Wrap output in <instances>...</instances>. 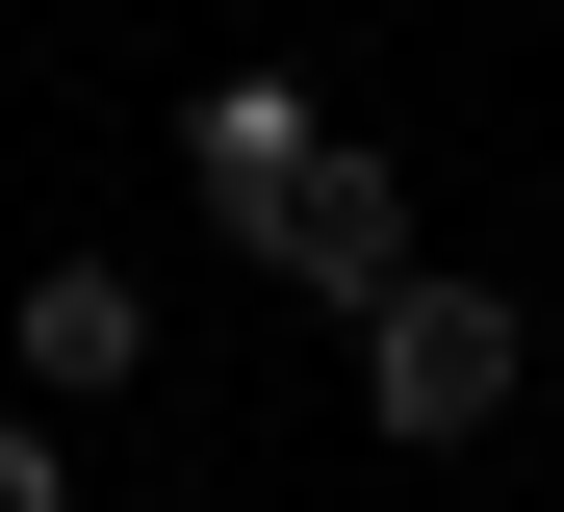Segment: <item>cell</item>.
<instances>
[{
	"mask_svg": "<svg viewBox=\"0 0 564 512\" xmlns=\"http://www.w3.org/2000/svg\"><path fill=\"white\" fill-rule=\"evenodd\" d=\"M0 512H77V487H52V410H0Z\"/></svg>",
	"mask_w": 564,
	"mask_h": 512,
	"instance_id": "5b68a950",
	"label": "cell"
},
{
	"mask_svg": "<svg viewBox=\"0 0 564 512\" xmlns=\"http://www.w3.org/2000/svg\"><path fill=\"white\" fill-rule=\"evenodd\" d=\"M308 154H334V129H308L282 77H231L206 129H180V179H206V231H282V179H308Z\"/></svg>",
	"mask_w": 564,
	"mask_h": 512,
	"instance_id": "277c9868",
	"label": "cell"
},
{
	"mask_svg": "<svg viewBox=\"0 0 564 512\" xmlns=\"http://www.w3.org/2000/svg\"><path fill=\"white\" fill-rule=\"evenodd\" d=\"M513 282H386V307H359V410H386V436L411 461H462V436H488V410H513Z\"/></svg>",
	"mask_w": 564,
	"mask_h": 512,
	"instance_id": "6da1fadb",
	"label": "cell"
},
{
	"mask_svg": "<svg viewBox=\"0 0 564 512\" xmlns=\"http://www.w3.org/2000/svg\"><path fill=\"white\" fill-rule=\"evenodd\" d=\"M257 257L308 282L334 334H359V307H386V282H436V257H411V179H386V154H308V179H282V231H257Z\"/></svg>",
	"mask_w": 564,
	"mask_h": 512,
	"instance_id": "7a4b0ae2",
	"label": "cell"
},
{
	"mask_svg": "<svg viewBox=\"0 0 564 512\" xmlns=\"http://www.w3.org/2000/svg\"><path fill=\"white\" fill-rule=\"evenodd\" d=\"M0 359H26V384H52V410H104V384H129V359H154V282H129V257H52V282H26V307H0Z\"/></svg>",
	"mask_w": 564,
	"mask_h": 512,
	"instance_id": "3957f363",
	"label": "cell"
}]
</instances>
